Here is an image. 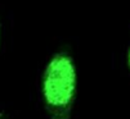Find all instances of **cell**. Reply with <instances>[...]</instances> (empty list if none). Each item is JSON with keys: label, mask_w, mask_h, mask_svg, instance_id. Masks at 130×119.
<instances>
[{"label": "cell", "mask_w": 130, "mask_h": 119, "mask_svg": "<svg viewBox=\"0 0 130 119\" xmlns=\"http://www.w3.org/2000/svg\"><path fill=\"white\" fill-rule=\"evenodd\" d=\"M126 59H127V67H129V69H130V46H129V49H127V56H126Z\"/></svg>", "instance_id": "2"}, {"label": "cell", "mask_w": 130, "mask_h": 119, "mask_svg": "<svg viewBox=\"0 0 130 119\" xmlns=\"http://www.w3.org/2000/svg\"><path fill=\"white\" fill-rule=\"evenodd\" d=\"M79 74L67 49L55 51L41 74V100L48 119H71L77 97Z\"/></svg>", "instance_id": "1"}, {"label": "cell", "mask_w": 130, "mask_h": 119, "mask_svg": "<svg viewBox=\"0 0 130 119\" xmlns=\"http://www.w3.org/2000/svg\"><path fill=\"white\" fill-rule=\"evenodd\" d=\"M0 119H4V118H3V115H2V114H0Z\"/></svg>", "instance_id": "4"}, {"label": "cell", "mask_w": 130, "mask_h": 119, "mask_svg": "<svg viewBox=\"0 0 130 119\" xmlns=\"http://www.w3.org/2000/svg\"><path fill=\"white\" fill-rule=\"evenodd\" d=\"M0 42H2V28H0Z\"/></svg>", "instance_id": "3"}]
</instances>
